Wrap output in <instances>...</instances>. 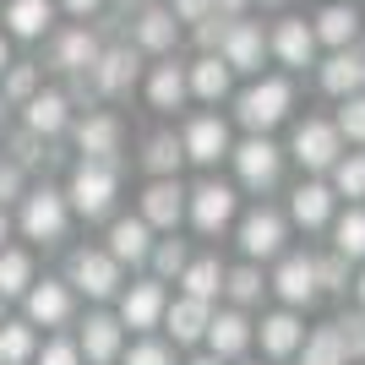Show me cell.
<instances>
[{
    "label": "cell",
    "mask_w": 365,
    "mask_h": 365,
    "mask_svg": "<svg viewBox=\"0 0 365 365\" xmlns=\"http://www.w3.org/2000/svg\"><path fill=\"white\" fill-rule=\"evenodd\" d=\"M115 191H120V164H115V158H82V164L71 169L66 202H71V213H82L93 224V218H109Z\"/></svg>",
    "instance_id": "cell-1"
},
{
    "label": "cell",
    "mask_w": 365,
    "mask_h": 365,
    "mask_svg": "<svg viewBox=\"0 0 365 365\" xmlns=\"http://www.w3.org/2000/svg\"><path fill=\"white\" fill-rule=\"evenodd\" d=\"M294 104V88L284 82V76H262V82H251V88L235 98V115H240L245 131H273L284 115H289Z\"/></svg>",
    "instance_id": "cell-2"
},
{
    "label": "cell",
    "mask_w": 365,
    "mask_h": 365,
    "mask_svg": "<svg viewBox=\"0 0 365 365\" xmlns=\"http://www.w3.org/2000/svg\"><path fill=\"white\" fill-rule=\"evenodd\" d=\"M66 224H71V202L55 185H38V191H22V235L38 245L66 240Z\"/></svg>",
    "instance_id": "cell-3"
},
{
    "label": "cell",
    "mask_w": 365,
    "mask_h": 365,
    "mask_svg": "<svg viewBox=\"0 0 365 365\" xmlns=\"http://www.w3.org/2000/svg\"><path fill=\"white\" fill-rule=\"evenodd\" d=\"M229 158H235V175H240L245 191H273L278 175H284V148H273L267 131H251Z\"/></svg>",
    "instance_id": "cell-4"
},
{
    "label": "cell",
    "mask_w": 365,
    "mask_h": 365,
    "mask_svg": "<svg viewBox=\"0 0 365 365\" xmlns=\"http://www.w3.org/2000/svg\"><path fill=\"white\" fill-rule=\"evenodd\" d=\"M66 284L88 300H109L120 289V262L109 251H71V267H66Z\"/></svg>",
    "instance_id": "cell-5"
},
{
    "label": "cell",
    "mask_w": 365,
    "mask_h": 365,
    "mask_svg": "<svg viewBox=\"0 0 365 365\" xmlns=\"http://www.w3.org/2000/svg\"><path fill=\"white\" fill-rule=\"evenodd\" d=\"M289 153L300 158V169H333L338 158H344V131H338L333 120H300L294 125V142Z\"/></svg>",
    "instance_id": "cell-6"
},
{
    "label": "cell",
    "mask_w": 365,
    "mask_h": 365,
    "mask_svg": "<svg viewBox=\"0 0 365 365\" xmlns=\"http://www.w3.org/2000/svg\"><path fill=\"white\" fill-rule=\"evenodd\" d=\"M235 207H240V197H235V185L224 180H202L191 197H185V213H191V224L202 229V235H224L229 224H235Z\"/></svg>",
    "instance_id": "cell-7"
},
{
    "label": "cell",
    "mask_w": 365,
    "mask_h": 365,
    "mask_svg": "<svg viewBox=\"0 0 365 365\" xmlns=\"http://www.w3.org/2000/svg\"><path fill=\"white\" fill-rule=\"evenodd\" d=\"M22 305H28L33 327H66V322H71V284H61V278H33Z\"/></svg>",
    "instance_id": "cell-8"
},
{
    "label": "cell",
    "mask_w": 365,
    "mask_h": 365,
    "mask_svg": "<svg viewBox=\"0 0 365 365\" xmlns=\"http://www.w3.org/2000/svg\"><path fill=\"white\" fill-rule=\"evenodd\" d=\"M88 82H93V93H98V98H115V93H125L131 82H137V44L98 49V61H93Z\"/></svg>",
    "instance_id": "cell-9"
},
{
    "label": "cell",
    "mask_w": 365,
    "mask_h": 365,
    "mask_svg": "<svg viewBox=\"0 0 365 365\" xmlns=\"http://www.w3.org/2000/svg\"><path fill=\"white\" fill-rule=\"evenodd\" d=\"M164 278H142V284H131V289L120 294V322L131 327V333H148V327H158L164 322Z\"/></svg>",
    "instance_id": "cell-10"
},
{
    "label": "cell",
    "mask_w": 365,
    "mask_h": 365,
    "mask_svg": "<svg viewBox=\"0 0 365 365\" xmlns=\"http://www.w3.org/2000/svg\"><path fill=\"white\" fill-rule=\"evenodd\" d=\"M120 333H125V322H120V317L93 311V317L82 322L76 349H82V360H88V365H115V360H120Z\"/></svg>",
    "instance_id": "cell-11"
},
{
    "label": "cell",
    "mask_w": 365,
    "mask_h": 365,
    "mask_svg": "<svg viewBox=\"0 0 365 365\" xmlns=\"http://www.w3.org/2000/svg\"><path fill=\"white\" fill-rule=\"evenodd\" d=\"M240 251L251 262H267L284 251V213H273V207H257V213L240 218Z\"/></svg>",
    "instance_id": "cell-12"
},
{
    "label": "cell",
    "mask_w": 365,
    "mask_h": 365,
    "mask_svg": "<svg viewBox=\"0 0 365 365\" xmlns=\"http://www.w3.org/2000/svg\"><path fill=\"white\" fill-rule=\"evenodd\" d=\"M98 49H104V44H98V33H93V28H66V33H55V44H49V66L82 76V71H93Z\"/></svg>",
    "instance_id": "cell-13"
},
{
    "label": "cell",
    "mask_w": 365,
    "mask_h": 365,
    "mask_svg": "<svg viewBox=\"0 0 365 365\" xmlns=\"http://www.w3.org/2000/svg\"><path fill=\"white\" fill-rule=\"evenodd\" d=\"M273 289H278V300L284 305H311L322 294V284H317V257H284L278 262V273H273Z\"/></svg>",
    "instance_id": "cell-14"
},
{
    "label": "cell",
    "mask_w": 365,
    "mask_h": 365,
    "mask_svg": "<svg viewBox=\"0 0 365 365\" xmlns=\"http://www.w3.org/2000/svg\"><path fill=\"white\" fill-rule=\"evenodd\" d=\"M71 137H76V153H82V158H115V164H120V120H115V115L93 109L88 120L71 125Z\"/></svg>",
    "instance_id": "cell-15"
},
{
    "label": "cell",
    "mask_w": 365,
    "mask_h": 365,
    "mask_svg": "<svg viewBox=\"0 0 365 365\" xmlns=\"http://www.w3.org/2000/svg\"><path fill=\"white\" fill-rule=\"evenodd\" d=\"M22 125H28V131H38V137H61L66 125H71V98H66V93H55V88H38L28 98V104H22Z\"/></svg>",
    "instance_id": "cell-16"
},
{
    "label": "cell",
    "mask_w": 365,
    "mask_h": 365,
    "mask_svg": "<svg viewBox=\"0 0 365 365\" xmlns=\"http://www.w3.org/2000/svg\"><path fill=\"white\" fill-rule=\"evenodd\" d=\"M229 61V71H262V55H267V38H262L257 22H245V16H235L224 33V49H218Z\"/></svg>",
    "instance_id": "cell-17"
},
{
    "label": "cell",
    "mask_w": 365,
    "mask_h": 365,
    "mask_svg": "<svg viewBox=\"0 0 365 365\" xmlns=\"http://www.w3.org/2000/svg\"><path fill=\"white\" fill-rule=\"evenodd\" d=\"M142 218H148L153 229H169L175 235V224L185 218V191L175 175H164V180H153L148 191H142Z\"/></svg>",
    "instance_id": "cell-18"
},
{
    "label": "cell",
    "mask_w": 365,
    "mask_h": 365,
    "mask_svg": "<svg viewBox=\"0 0 365 365\" xmlns=\"http://www.w3.org/2000/svg\"><path fill=\"white\" fill-rule=\"evenodd\" d=\"M109 257L120 262V267H125V262L142 267V262L153 257V224L142 213L137 218H115V224H109Z\"/></svg>",
    "instance_id": "cell-19"
},
{
    "label": "cell",
    "mask_w": 365,
    "mask_h": 365,
    "mask_svg": "<svg viewBox=\"0 0 365 365\" xmlns=\"http://www.w3.org/2000/svg\"><path fill=\"white\" fill-rule=\"evenodd\" d=\"M175 38H180L175 11H164V6H142V11H137V22H131V44H137V49L164 55V49H175Z\"/></svg>",
    "instance_id": "cell-20"
},
{
    "label": "cell",
    "mask_w": 365,
    "mask_h": 365,
    "mask_svg": "<svg viewBox=\"0 0 365 365\" xmlns=\"http://www.w3.org/2000/svg\"><path fill=\"white\" fill-rule=\"evenodd\" d=\"M180 142H185V158H191V164H218L229 153V125L218 120V115H197V120L185 125Z\"/></svg>",
    "instance_id": "cell-21"
},
{
    "label": "cell",
    "mask_w": 365,
    "mask_h": 365,
    "mask_svg": "<svg viewBox=\"0 0 365 365\" xmlns=\"http://www.w3.org/2000/svg\"><path fill=\"white\" fill-rule=\"evenodd\" d=\"M0 22L11 38H44L55 28V0H6Z\"/></svg>",
    "instance_id": "cell-22"
},
{
    "label": "cell",
    "mask_w": 365,
    "mask_h": 365,
    "mask_svg": "<svg viewBox=\"0 0 365 365\" xmlns=\"http://www.w3.org/2000/svg\"><path fill=\"white\" fill-rule=\"evenodd\" d=\"M322 93L333 98H349V93H365V49H338L333 61L322 66Z\"/></svg>",
    "instance_id": "cell-23"
},
{
    "label": "cell",
    "mask_w": 365,
    "mask_h": 365,
    "mask_svg": "<svg viewBox=\"0 0 365 365\" xmlns=\"http://www.w3.org/2000/svg\"><path fill=\"white\" fill-rule=\"evenodd\" d=\"M207 300H197V294H180V300L164 305V327L175 344H197V338H207Z\"/></svg>",
    "instance_id": "cell-24"
},
{
    "label": "cell",
    "mask_w": 365,
    "mask_h": 365,
    "mask_svg": "<svg viewBox=\"0 0 365 365\" xmlns=\"http://www.w3.org/2000/svg\"><path fill=\"white\" fill-rule=\"evenodd\" d=\"M284 66H294V71H305L311 66V55H317V28L311 22H300V16H289V22H278L273 44H267Z\"/></svg>",
    "instance_id": "cell-25"
},
{
    "label": "cell",
    "mask_w": 365,
    "mask_h": 365,
    "mask_svg": "<svg viewBox=\"0 0 365 365\" xmlns=\"http://www.w3.org/2000/svg\"><path fill=\"white\" fill-rule=\"evenodd\" d=\"M257 338H262V354H267V360H289V354L305 344V327H300L294 311H273V317H262Z\"/></svg>",
    "instance_id": "cell-26"
},
{
    "label": "cell",
    "mask_w": 365,
    "mask_h": 365,
    "mask_svg": "<svg viewBox=\"0 0 365 365\" xmlns=\"http://www.w3.org/2000/svg\"><path fill=\"white\" fill-rule=\"evenodd\" d=\"M245 344H251V322L240 317V305H235V311H218V317H207V349H213L218 360H235V354H245Z\"/></svg>",
    "instance_id": "cell-27"
},
{
    "label": "cell",
    "mask_w": 365,
    "mask_h": 365,
    "mask_svg": "<svg viewBox=\"0 0 365 365\" xmlns=\"http://www.w3.org/2000/svg\"><path fill=\"white\" fill-rule=\"evenodd\" d=\"M333 185H322V180H305L300 191H294V202H289V213H294V224L300 229H322V224H333Z\"/></svg>",
    "instance_id": "cell-28"
},
{
    "label": "cell",
    "mask_w": 365,
    "mask_h": 365,
    "mask_svg": "<svg viewBox=\"0 0 365 365\" xmlns=\"http://www.w3.org/2000/svg\"><path fill=\"white\" fill-rule=\"evenodd\" d=\"M185 76H191V93H197L202 104H218V98H229V61L224 55H197V66H185Z\"/></svg>",
    "instance_id": "cell-29"
},
{
    "label": "cell",
    "mask_w": 365,
    "mask_h": 365,
    "mask_svg": "<svg viewBox=\"0 0 365 365\" xmlns=\"http://www.w3.org/2000/svg\"><path fill=\"white\" fill-rule=\"evenodd\" d=\"M311 28H317V44L349 49L354 38H360V11H354V6H344V0H338V6H322V16H317V22H311Z\"/></svg>",
    "instance_id": "cell-30"
},
{
    "label": "cell",
    "mask_w": 365,
    "mask_h": 365,
    "mask_svg": "<svg viewBox=\"0 0 365 365\" xmlns=\"http://www.w3.org/2000/svg\"><path fill=\"white\" fill-rule=\"evenodd\" d=\"M185 93H191V76H185V66H175V61L153 66V76H148V104H153V109H180V104H185Z\"/></svg>",
    "instance_id": "cell-31"
},
{
    "label": "cell",
    "mask_w": 365,
    "mask_h": 365,
    "mask_svg": "<svg viewBox=\"0 0 365 365\" xmlns=\"http://www.w3.org/2000/svg\"><path fill=\"white\" fill-rule=\"evenodd\" d=\"M33 284V257L28 251H11V245H0V300H22Z\"/></svg>",
    "instance_id": "cell-32"
},
{
    "label": "cell",
    "mask_w": 365,
    "mask_h": 365,
    "mask_svg": "<svg viewBox=\"0 0 365 365\" xmlns=\"http://www.w3.org/2000/svg\"><path fill=\"white\" fill-rule=\"evenodd\" d=\"M38 354L33 322H0V365H28Z\"/></svg>",
    "instance_id": "cell-33"
},
{
    "label": "cell",
    "mask_w": 365,
    "mask_h": 365,
    "mask_svg": "<svg viewBox=\"0 0 365 365\" xmlns=\"http://www.w3.org/2000/svg\"><path fill=\"white\" fill-rule=\"evenodd\" d=\"M180 284H185V294H197V300L213 305V294L224 289V267H218V257H197V262H185Z\"/></svg>",
    "instance_id": "cell-34"
},
{
    "label": "cell",
    "mask_w": 365,
    "mask_h": 365,
    "mask_svg": "<svg viewBox=\"0 0 365 365\" xmlns=\"http://www.w3.org/2000/svg\"><path fill=\"white\" fill-rule=\"evenodd\" d=\"M300 349H305V360H300V365H344V360H349V349H344V333H338V322H333V327H317V333L305 338Z\"/></svg>",
    "instance_id": "cell-35"
},
{
    "label": "cell",
    "mask_w": 365,
    "mask_h": 365,
    "mask_svg": "<svg viewBox=\"0 0 365 365\" xmlns=\"http://www.w3.org/2000/svg\"><path fill=\"white\" fill-rule=\"evenodd\" d=\"M180 158H185V142H180V137H153L148 153H142V169H148L153 180H164V175H175V169H180Z\"/></svg>",
    "instance_id": "cell-36"
},
{
    "label": "cell",
    "mask_w": 365,
    "mask_h": 365,
    "mask_svg": "<svg viewBox=\"0 0 365 365\" xmlns=\"http://www.w3.org/2000/svg\"><path fill=\"white\" fill-rule=\"evenodd\" d=\"M333 251H344L349 262H365V207H349L333 224Z\"/></svg>",
    "instance_id": "cell-37"
},
{
    "label": "cell",
    "mask_w": 365,
    "mask_h": 365,
    "mask_svg": "<svg viewBox=\"0 0 365 365\" xmlns=\"http://www.w3.org/2000/svg\"><path fill=\"white\" fill-rule=\"evenodd\" d=\"M33 93H38V66L33 61H11L6 76H0V98H6V104H28Z\"/></svg>",
    "instance_id": "cell-38"
},
{
    "label": "cell",
    "mask_w": 365,
    "mask_h": 365,
    "mask_svg": "<svg viewBox=\"0 0 365 365\" xmlns=\"http://www.w3.org/2000/svg\"><path fill=\"white\" fill-rule=\"evenodd\" d=\"M333 191L338 197H365V153H349L333 164Z\"/></svg>",
    "instance_id": "cell-39"
},
{
    "label": "cell",
    "mask_w": 365,
    "mask_h": 365,
    "mask_svg": "<svg viewBox=\"0 0 365 365\" xmlns=\"http://www.w3.org/2000/svg\"><path fill=\"white\" fill-rule=\"evenodd\" d=\"M262 289H267V284H262V273L251 267V262H245V267H235V273H224V294H229L235 305H251Z\"/></svg>",
    "instance_id": "cell-40"
},
{
    "label": "cell",
    "mask_w": 365,
    "mask_h": 365,
    "mask_svg": "<svg viewBox=\"0 0 365 365\" xmlns=\"http://www.w3.org/2000/svg\"><path fill=\"white\" fill-rule=\"evenodd\" d=\"M148 262H153V273H158V278H180L191 257H185V240H153Z\"/></svg>",
    "instance_id": "cell-41"
},
{
    "label": "cell",
    "mask_w": 365,
    "mask_h": 365,
    "mask_svg": "<svg viewBox=\"0 0 365 365\" xmlns=\"http://www.w3.org/2000/svg\"><path fill=\"white\" fill-rule=\"evenodd\" d=\"M317 284H322L327 294L349 289V257H344V251H333V257H322V262H317Z\"/></svg>",
    "instance_id": "cell-42"
},
{
    "label": "cell",
    "mask_w": 365,
    "mask_h": 365,
    "mask_svg": "<svg viewBox=\"0 0 365 365\" xmlns=\"http://www.w3.org/2000/svg\"><path fill=\"white\" fill-rule=\"evenodd\" d=\"M338 131L349 142H365V93H349L344 109H338Z\"/></svg>",
    "instance_id": "cell-43"
},
{
    "label": "cell",
    "mask_w": 365,
    "mask_h": 365,
    "mask_svg": "<svg viewBox=\"0 0 365 365\" xmlns=\"http://www.w3.org/2000/svg\"><path fill=\"white\" fill-rule=\"evenodd\" d=\"M11 158H16L22 169H28V164H44V158H49V148H44V137H38V131H28V125H22V131L11 137Z\"/></svg>",
    "instance_id": "cell-44"
},
{
    "label": "cell",
    "mask_w": 365,
    "mask_h": 365,
    "mask_svg": "<svg viewBox=\"0 0 365 365\" xmlns=\"http://www.w3.org/2000/svg\"><path fill=\"white\" fill-rule=\"evenodd\" d=\"M120 365H175V354H169V344H153V338H142V344L120 349Z\"/></svg>",
    "instance_id": "cell-45"
},
{
    "label": "cell",
    "mask_w": 365,
    "mask_h": 365,
    "mask_svg": "<svg viewBox=\"0 0 365 365\" xmlns=\"http://www.w3.org/2000/svg\"><path fill=\"white\" fill-rule=\"evenodd\" d=\"M38 365H82V349H76L71 338H49L44 349H38Z\"/></svg>",
    "instance_id": "cell-46"
},
{
    "label": "cell",
    "mask_w": 365,
    "mask_h": 365,
    "mask_svg": "<svg viewBox=\"0 0 365 365\" xmlns=\"http://www.w3.org/2000/svg\"><path fill=\"white\" fill-rule=\"evenodd\" d=\"M338 333H344L349 360H365V305H360V317H344V322H338Z\"/></svg>",
    "instance_id": "cell-47"
},
{
    "label": "cell",
    "mask_w": 365,
    "mask_h": 365,
    "mask_svg": "<svg viewBox=\"0 0 365 365\" xmlns=\"http://www.w3.org/2000/svg\"><path fill=\"white\" fill-rule=\"evenodd\" d=\"M6 202H22V164L16 158H0V207Z\"/></svg>",
    "instance_id": "cell-48"
},
{
    "label": "cell",
    "mask_w": 365,
    "mask_h": 365,
    "mask_svg": "<svg viewBox=\"0 0 365 365\" xmlns=\"http://www.w3.org/2000/svg\"><path fill=\"white\" fill-rule=\"evenodd\" d=\"M169 11L175 22H202V16H213V0H169Z\"/></svg>",
    "instance_id": "cell-49"
},
{
    "label": "cell",
    "mask_w": 365,
    "mask_h": 365,
    "mask_svg": "<svg viewBox=\"0 0 365 365\" xmlns=\"http://www.w3.org/2000/svg\"><path fill=\"white\" fill-rule=\"evenodd\" d=\"M61 11H71V16H98L104 11V0H55Z\"/></svg>",
    "instance_id": "cell-50"
},
{
    "label": "cell",
    "mask_w": 365,
    "mask_h": 365,
    "mask_svg": "<svg viewBox=\"0 0 365 365\" xmlns=\"http://www.w3.org/2000/svg\"><path fill=\"white\" fill-rule=\"evenodd\" d=\"M213 11H218V16H240L245 0H213Z\"/></svg>",
    "instance_id": "cell-51"
},
{
    "label": "cell",
    "mask_w": 365,
    "mask_h": 365,
    "mask_svg": "<svg viewBox=\"0 0 365 365\" xmlns=\"http://www.w3.org/2000/svg\"><path fill=\"white\" fill-rule=\"evenodd\" d=\"M6 66H11V33L0 28V76H6Z\"/></svg>",
    "instance_id": "cell-52"
},
{
    "label": "cell",
    "mask_w": 365,
    "mask_h": 365,
    "mask_svg": "<svg viewBox=\"0 0 365 365\" xmlns=\"http://www.w3.org/2000/svg\"><path fill=\"white\" fill-rule=\"evenodd\" d=\"M6 235H11V218H6V207H0V245H6Z\"/></svg>",
    "instance_id": "cell-53"
},
{
    "label": "cell",
    "mask_w": 365,
    "mask_h": 365,
    "mask_svg": "<svg viewBox=\"0 0 365 365\" xmlns=\"http://www.w3.org/2000/svg\"><path fill=\"white\" fill-rule=\"evenodd\" d=\"M191 365H218V354H202V360H191Z\"/></svg>",
    "instance_id": "cell-54"
},
{
    "label": "cell",
    "mask_w": 365,
    "mask_h": 365,
    "mask_svg": "<svg viewBox=\"0 0 365 365\" xmlns=\"http://www.w3.org/2000/svg\"><path fill=\"white\" fill-rule=\"evenodd\" d=\"M354 294H360V305H365V273H360V284H354Z\"/></svg>",
    "instance_id": "cell-55"
},
{
    "label": "cell",
    "mask_w": 365,
    "mask_h": 365,
    "mask_svg": "<svg viewBox=\"0 0 365 365\" xmlns=\"http://www.w3.org/2000/svg\"><path fill=\"white\" fill-rule=\"evenodd\" d=\"M262 6H284V0H262Z\"/></svg>",
    "instance_id": "cell-56"
},
{
    "label": "cell",
    "mask_w": 365,
    "mask_h": 365,
    "mask_svg": "<svg viewBox=\"0 0 365 365\" xmlns=\"http://www.w3.org/2000/svg\"><path fill=\"white\" fill-rule=\"evenodd\" d=\"M0 120H6V98H0Z\"/></svg>",
    "instance_id": "cell-57"
},
{
    "label": "cell",
    "mask_w": 365,
    "mask_h": 365,
    "mask_svg": "<svg viewBox=\"0 0 365 365\" xmlns=\"http://www.w3.org/2000/svg\"><path fill=\"white\" fill-rule=\"evenodd\" d=\"M0 322H6V300H0Z\"/></svg>",
    "instance_id": "cell-58"
}]
</instances>
